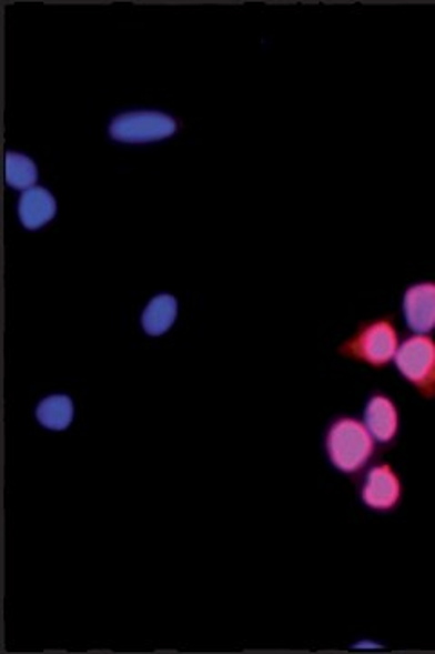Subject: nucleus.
<instances>
[{"instance_id":"f257e3e1","label":"nucleus","mask_w":435,"mask_h":654,"mask_svg":"<svg viewBox=\"0 0 435 654\" xmlns=\"http://www.w3.org/2000/svg\"><path fill=\"white\" fill-rule=\"evenodd\" d=\"M322 451L328 467L351 480L362 476L381 453L365 422L354 413H336L326 420Z\"/></svg>"},{"instance_id":"f03ea898","label":"nucleus","mask_w":435,"mask_h":654,"mask_svg":"<svg viewBox=\"0 0 435 654\" xmlns=\"http://www.w3.org/2000/svg\"><path fill=\"white\" fill-rule=\"evenodd\" d=\"M183 131L182 117L162 108H124L114 111L105 124V137L114 145L149 148L165 144Z\"/></svg>"},{"instance_id":"7ed1b4c3","label":"nucleus","mask_w":435,"mask_h":654,"mask_svg":"<svg viewBox=\"0 0 435 654\" xmlns=\"http://www.w3.org/2000/svg\"><path fill=\"white\" fill-rule=\"evenodd\" d=\"M399 344L396 315L383 313L360 320L351 335L337 344L336 355L372 371H386L394 364Z\"/></svg>"},{"instance_id":"20e7f679","label":"nucleus","mask_w":435,"mask_h":654,"mask_svg":"<svg viewBox=\"0 0 435 654\" xmlns=\"http://www.w3.org/2000/svg\"><path fill=\"white\" fill-rule=\"evenodd\" d=\"M356 499L371 515L392 516L405 504V480L396 465L388 460H377L356 479Z\"/></svg>"},{"instance_id":"39448f33","label":"nucleus","mask_w":435,"mask_h":654,"mask_svg":"<svg viewBox=\"0 0 435 654\" xmlns=\"http://www.w3.org/2000/svg\"><path fill=\"white\" fill-rule=\"evenodd\" d=\"M397 375L426 402L435 400V339L431 335L406 336L399 344Z\"/></svg>"},{"instance_id":"423d86ee","label":"nucleus","mask_w":435,"mask_h":654,"mask_svg":"<svg viewBox=\"0 0 435 654\" xmlns=\"http://www.w3.org/2000/svg\"><path fill=\"white\" fill-rule=\"evenodd\" d=\"M362 415L381 453L396 450L403 435V411L396 396L383 388H374L363 400Z\"/></svg>"},{"instance_id":"0eeeda50","label":"nucleus","mask_w":435,"mask_h":654,"mask_svg":"<svg viewBox=\"0 0 435 654\" xmlns=\"http://www.w3.org/2000/svg\"><path fill=\"white\" fill-rule=\"evenodd\" d=\"M401 316L417 335L435 331V279L414 280L401 293Z\"/></svg>"},{"instance_id":"6e6552de","label":"nucleus","mask_w":435,"mask_h":654,"mask_svg":"<svg viewBox=\"0 0 435 654\" xmlns=\"http://www.w3.org/2000/svg\"><path fill=\"white\" fill-rule=\"evenodd\" d=\"M16 215L22 230L39 233L59 215V202L48 185L39 184L20 193L16 202Z\"/></svg>"},{"instance_id":"1a4fd4ad","label":"nucleus","mask_w":435,"mask_h":654,"mask_svg":"<svg viewBox=\"0 0 435 654\" xmlns=\"http://www.w3.org/2000/svg\"><path fill=\"white\" fill-rule=\"evenodd\" d=\"M180 319V299L173 291H159L140 311L139 325L148 339H163L174 330Z\"/></svg>"},{"instance_id":"9d476101","label":"nucleus","mask_w":435,"mask_h":654,"mask_svg":"<svg viewBox=\"0 0 435 654\" xmlns=\"http://www.w3.org/2000/svg\"><path fill=\"white\" fill-rule=\"evenodd\" d=\"M37 425L48 433H65L77 420V402L65 391H54L40 396L33 408Z\"/></svg>"},{"instance_id":"9b49d317","label":"nucleus","mask_w":435,"mask_h":654,"mask_svg":"<svg viewBox=\"0 0 435 654\" xmlns=\"http://www.w3.org/2000/svg\"><path fill=\"white\" fill-rule=\"evenodd\" d=\"M6 185L13 191H28L36 188L40 179L39 164L33 157L24 151H6Z\"/></svg>"}]
</instances>
